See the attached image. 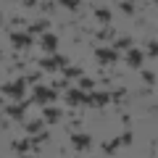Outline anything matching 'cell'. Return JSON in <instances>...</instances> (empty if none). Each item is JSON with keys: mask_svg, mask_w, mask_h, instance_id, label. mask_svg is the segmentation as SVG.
I'll return each instance as SVG.
<instances>
[{"mask_svg": "<svg viewBox=\"0 0 158 158\" xmlns=\"http://www.w3.org/2000/svg\"><path fill=\"white\" fill-rule=\"evenodd\" d=\"M0 92H3V95H11V98H16V100H21V98H24V92H27V79H24V77H19L16 82L0 85Z\"/></svg>", "mask_w": 158, "mask_h": 158, "instance_id": "1", "label": "cell"}, {"mask_svg": "<svg viewBox=\"0 0 158 158\" xmlns=\"http://www.w3.org/2000/svg\"><path fill=\"white\" fill-rule=\"evenodd\" d=\"M37 63H40L42 71H58V69L69 66V58H66V56H56V53H53L50 58H40Z\"/></svg>", "mask_w": 158, "mask_h": 158, "instance_id": "2", "label": "cell"}, {"mask_svg": "<svg viewBox=\"0 0 158 158\" xmlns=\"http://www.w3.org/2000/svg\"><path fill=\"white\" fill-rule=\"evenodd\" d=\"M58 98V90H53V87H45V85H37L34 87V100L42 106V103H53Z\"/></svg>", "mask_w": 158, "mask_h": 158, "instance_id": "3", "label": "cell"}, {"mask_svg": "<svg viewBox=\"0 0 158 158\" xmlns=\"http://www.w3.org/2000/svg\"><path fill=\"white\" fill-rule=\"evenodd\" d=\"M29 106H32V103L21 98L16 106H6V113H8L11 118H16V121H24V116H27V108H29Z\"/></svg>", "mask_w": 158, "mask_h": 158, "instance_id": "4", "label": "cell"}, {"mask_svg": "<svg viewBox=\"0 0 158 158\" xmlns=\"http://www.w3.org/2000/svg\"><path fill=\"white\" fill-rule=\"evenodd\" d=\"M71 145H74V150L85 153L87 148L92 145V137L87 135V132H74V135H71Z\"/></svg>", "mask_w": 158, "mask_h": 158, "instance_id": "5", "label": "cell"}, {"mask_svg": "<svg viewBox=\"0 0 158 158\" xmlns=\"http://www.w3.org/2000/svg\"><path fill=\"white\" fill-rule=\"evenodd\" d=\"M11 45H13V50H24V48L32 45V34L29 32H11Z\"/></svg>", "mask_w": 158, "mask_h": 158, "instance_id": "6", "label": "cell"}, {"mask_svg": "<svg viewBox=\"0 0 158 158\" xmlns=\"http://www.w3.org/2000/svg\"><path fill=\"white\" fill-rule=\"evenodd\" d=\"M95 58L100 63H118V50H113V48H98Z\"/></svg>", "mask_w": 158, "mask_h": 158, "instance_id": "7", "label": "cell"}, {"mask_svg": "<svg viewBox=\"0 0 158 158\" xmlns=\"http://www.w3.org/2000/svg\"><path fill=\"white\" fill-rule=\"evenodd\" d=\"M40 48H42L45 53H50V56H53V53L58 50V37H56V34H50V32H45L42 37H40Z\"/></svg>", "mask_w": 158, "mask_h": 158, "instance_id": "8", "label": "cell"}, {"mask_svg": "<svg viewBox=\"0 0 158 158\" xmlns=\"http://www.w3.org/2000/svg\"><path fill=\"white\" fill-rule=\"evenodd\" d=\"M61 108H53V106H42V118H45V124H58L61 121Z\"/></svg>", "mask_w": 158, "mask_h": 158, "instance_id": "9", "label": "cell"}, {"mask_svg": "<svg viewBox=\"0 0 158 158\" xmlns=\"http://www.w3.org/2000/svg\"><path fill=\"white\" fill-rule=\"evenodd\" d=\"M127 66L129 69H140L142 66V53L135 50V48H129V50H127Z\"/></svg>", "mask_w": 158, "mask_h": 158, "instance_id": "10", "label": "cell"}, {"mask_svg": "<svg viewBox=\"0 0 158 158\" xmlns=\"http://www.w3.org/2000/svg\"><path fill=\"white\" fill-rule=\"evenodd\" d=\"M95 19L103 24V27H108V24L113 21V13L108 11V8H95Z\"/></svg>", "mask_w": 158, "mask_h": 158, "instance_id": "11", "label": "cell"}, {"mask_svg": "<svg viewBox=\"0 0 158 158\" xmlns=\"http://www.w3.org/2000/svg\"><path fill=\"white\" fill-rule=\"evenodd\" d=\"M103 153H106V156H113V153L118 150V148H121V137H116V140H108V142H103Z\"/></svg>", "mask_w": 158, "mask_h": 158, "instance_id": "12", "label": "cell"}, {"mask_svg": "<svg viewBox=\"0 0 158 158\" xmlns=\"http://www.w3.org/2000/svg\"><path fill=\"white\" fill-rule=\"evenodd\" d=\"M132 42H135V40H132L129 34H127V37H116L113 40V50H129Z\"/></svg>", "mask_w": 158, "mask_h": 158, "instance_id": "13", "label": "cell"}, {"mask_svg": "<svg viewBox=\"0 0 158 158\" xmlns=\"http://www.w3.org/2000/svg\"><path fill=\"white\" fill-rule=\"evenodd\" d=\"M48 27H50V21H45V19H40V21H34L32 27H29V34H45Z\"/></svg>", "mask_w": 158, "mask_h": 158, "instance_id": "14", "label": "cell"}, {"mask_svg": "<svg viewBox=\"0 0 158 158\" xmlns=\"http://www.w3.org/2000/svg\"><path fill=\"white\" fill-rule=\"evenodd\" d=\"M63 98H66L69 106H79V100H82V90H69V87H66V95H63Z\"/></svg>", "mask_w": 158, "mask_h": 158, "instance_id": "15", "label": "cell"}, {"mask_svg": "<svg viewBox=\"0 0 158 158\" xmlns=\"http://www.w3.org/2000/svg\"><path fill=\"white\" fill-rule=\"evenodd\" d=\"M95 106L98 108H106V106H111V92H95Z\"/></svg>", "mask_w": 158, "mask_h": 158, "instance_id": "16", "label": "cell"}, {"mask_svg": "<svg viewBox=\"0 0 158 158\" xmlns=\"http://www.w3.org/2000/svg\"><path fill=\"white\" fill-rule=\"evenodd\" d=\"M11 148H13V153H19V156H21V153H27L29 148H32V142H29V140H13Z\"/></svg>", "mask_w": 158, "mask_h": 158, "instance_id": "17", "label": "cell"}, {"mask_svg": "<svg viewBox=\"0 0 158 158\" xmlns=\"http://www.w3.org/2000/svg\"><path fill=\"white\" fill-rule=\"evenodd\" d=\"M58 6L66 8V11H71V13H77L79 8H82V0H58Z\"/></svg>", "mask_w": 158, "mask_h": 158, "instance_id": "18", "label": "cell"}, {"mask_svg": "<svg viewBox=\"0 0 158 158\" xmlns=\"http://www.w3.org/2000/svg\"><path fill=\"white\" fill-rule=\"evenodd\" d=\"M42 127H45V121H42V118H37V121H29L24 129H27L29 135H37V132H42Z\"/></svg>", "mask_w": 158, "mask_h": 158, "instance_id": "19", "label": "cell"}, {"mask_svg": "<svg viewBox=\"0 0 158 158\" xmlns=\"http://www.w3.org/2000/svg\"><path fill=\"white\" fill-rule=\"evenodd\" d=\"M61 71H63V77H66V79H74V77H82V69H79V66H63Z\"/></svg>", "mask_w": 158, "mask_h": 158, "instance_id": "20", "label": "cell"}, {"mask_svg": "<svg viewBox=\"0 0 158 158\" xmlns=\"http://www.w3.org/2000/svg\"><path fill=\"white\" fill-rule=\"evenodd\" d=\"M79 106H85V108H95V98H92L90 92L82 90V100H79Z\"/></svg>", "mask_w": 158, "mask_h": 158, "instance_id": "21", "label": "cell"}, {"mask_svg": "<svg viewBox=\"0 0 158 158\" xmlns=\"http://www.w3.org/2000/svg\"><path fill=\"white\" fill-rule=\"evenodd\" d=\"M79 90H95V82H92L90 77L82 74V77H79Z\"/></svg>", "mask_w": 158, "mask_h": 158, "instance_id": "22", "label": "cell"}, {"mask_svg": "<svg viewBox=\"0 0 158 158\" xmlns=\"http://www.w3.org/2000/svg\"><path fill=\"white\" fill-rule=\"evenodd\" d=\"M95 37H98V40H111V37H113V29H111V24H108V27H103L100 32L95 34Z\"/></svg>", "mask_w": 158, "mask_h": 158, "instance_id": "23", "label": "cell"}, {"mask_svg": "<svg viewBox=\"0 0 158 158\" xmlns=\"http://www.w3.org/2000/svg\"><path fill=\"white\" fill-rule=\"evenodd\" d=\"M124 95H127V87H118V90L111 95V103H121V100H124Z\"/></svg>", "mask_w": 158, "mask_h": 158, "instance_id": "24", "label": "cell"}, {"mask_svg": "<svg viewBox=\"0 0 158 158\" xmlns=\"http://www.w3.org/2000/svg\"><path fill=\"white\" fill-rule=\"evenodd\" d=\"M118 8H121V11H124L127 16H132V13H135V6H132L129 0H121V3H118Z\"/></svg>", "mask_w": 158, "mask_h": 158, "instance_id": "25", "label": "cell"}, {"mask_svg": "<svg viewBox=\"0 0 158 158\" xmlns=\"http://www.w3.org/2000/svg\"><path fill=\"white\" fill-rule=\"evenodd\" d=\"M142 79H145V85H156V74L153 71H142Z\"/></svg>", "mask_w": 158, "mask_h": 158, "instance_id": "26", "label": "cell"}, {"mask_svg": "<svg viewBox=\"0 0 158 158\" xmlns=\"http://www.w3.org/2000/svg\"><path fill=\"white\" fill-rule=\"evenodd\" d=\"M156 53H158V45H156V40H150V42H148V56L156 58Z\"/></svg>", "mask_w": 158, "mask_h": 158, "instance_id": "27", "label": "cell"}, {"mask_svg": "<svg viewBox=\"0 0 158 158\" xmlns=\"http://www.w3.org/2000/svg\"><path fill=\"white\" fill-rule=\"evenodd\" d=\"M132 140H135L132 132H124V135H121V145H132Z\"/></svg>", "mask_w": 158, "mask_h": 158, "instance_id": "28", "label": "cell"}, {"mask_svg": "<svg viewBox=\"0 0 158 158\" xmlns=\"http://www.w3.org/2000/svg\"><path fill=\"white\" fill-rule=\"evenodd\" d=\"M40 77H42V74H29V77H24V79H27V85H29V82H40Z\"/></svg>", "mask_w": 158, "mask_h": 158, "instance_id": "29", "label": "cell"}, {"mask_svg": "<svg viewBox=\"0 0 158 158\" xmlns=\"http://www.w3.org/2000/svg\"><path fill=\"white\" fill-rule=\"evenodd\" d=\"M21 6L24 8H34V6H37V0H21Z\"/></svg>", "mask_w": 158, "mask_h": 158, "instance_id": "30", "label": "cell"}, {"mask_svg": "<svg viewBox=\"0 0 158 158\" xmlns=\"http://www.w3.org/2000/svg\"><path fill=\"white\" fill-rule=\"evenodd\" d=\"M40 8H42V11H45V13H50V11H53V8H56V6H53V3H42V6H40Z\"/></svg>", "mask_w": 158, "mask_h": 158, "instance_id": "31", "label": "cell"}, {"mask_svg": "<svg viewBox=\"0 0 158 158\" xmlns=\"http://www.w3.org/2000/svg\"><path fill=\"white\" fill-rule=\"evenodd\" d=\"M3 24H6V21H3V13H0V27H3Z\"/></svg>", "mask_w": 158, "mask_h": 158, "instance_id": "32", "label": "cell"}, {"mask_svg": "<svg viewBox=\"0 0 158 158\" xmlns=\"http://www.w3.org/2000/svg\"><path fill=\"white\" fill-rule=\"evenodd\" d=\"M3 106H6V103H3V98H0V108H3Z\"/></svg>", "mask_w": 158, "mask_h": 158, "instance_id": "33", "label": "cell"}, {"mask_svg": "<svg viewBox=\"0 0 158 158\" xmlns=\"http://www.w3.org/2000/svg\"><path fill=\"white\" fill-rule=\"evenodd\" d=\"M0 61H3V50H0Z\"/></svg>", "mask_w": 158, "mask_h": 158, "instance_id": "34", "label": "cell"}, {"mask_svg": "<svg viewBox=\"0 0 158 158\" xmlns=\"http://www.w3.org/2000/svg\"><path fill=\"white\" fill-rule=\"evenodd\" d=\"M129 3H135V0H129Z\"/></svg>", "mask_w": 158, "mask_h": 158, "instance_id": "35", "label": "cell"}]
</instances>
